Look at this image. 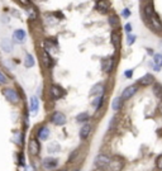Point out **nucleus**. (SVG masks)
I'll return each mask as SVG.
<instances>
[{
	"label": "nucleus",
	"instance_id": "6",
	"mask_svg": "<svg viewBox=\"0 0 162 171\" xmlns=\"http://www.w3.org/2000/svg\"><path fill=\"white\" fill-rule=\"evenodd\" d=\"M105 91H106V86L104 83H98L95 84L91 90H90V95L94 96V98H96V96H101V95H105Z\"/></svg>",
	"mask_w": 162,
	"mask_h": 171
},
{
	"label": "nucleus",
	"instance_id": "25",
	"mask_svg": "<svg viewBox=\"0 0 162 171\" xmlns=\"http://www.w3.org/2000/svg\"><path fill=\"white\" fill-rule=\"evenodd\" d=\"M8 83V77L3 71H0V85H5Z\"/></svg>",
	"mask_w": 162,
	"mask_h": 171
},
{
	"label": "nucleus",
	"instance_id": "30",
	"mask_svg": "<svg viewBox=\"0 0 162 171\" xmlns=\"http://www.w3.org/2000/svg\"><path fill=\"white\" fill-rule=\"evenodd\" d=\"M62 171H65V170H62Z\"/></svg>",
	"mask_w": 162,
	"mask_h": 171
},
{
	"label": "nucleus",
	"instance_id": "8",
	"mask_svg": "<svg viewBox=\"0 0 162 171\" xmlns=\"http://www.w3.org/2000/svg\"><path fill=\"white\" fill-rule=\"evenodd\" d=\"M109 162H110L109 156L99 155V156H96L95 161H94V165H95V167H98V169H104V167H106L108 165H109Z\"/></svg>",
	"mask_w": 162,
	"mask_h": 171
},
{
	"label": "nucleus",
	"instance_id": "5",
	"mask_svg": "<svg viewBox=\"0 0 162 171\" xmlns=\"http://www.w3.org/2000/svg\"><path fill=\"white\" fill-rule=\"evenodd\" d=\"M3 95H4V98L8 101H10L13 104H17L19 101V95H18V93L14 89H4L3 90Z\"/></svg>",
	"mask_w": 162,
	"mask_h": 171
},
{
	"label": "nucleus",
	"instance_id": "3",
	"mask_svg": "<svg viewBox=\"0 0 162 171\" xmlns=\"http://www.w3.org/2000/svg\"><path fill=\"white\" fill-rule=\"evenodd\" d=\"M95 10L101 15H109L112 13L110 4L108 0H96L95 2Z\"/></svg>",
	"mask_w": 162,
	"mask_h": 171
},
{
	"label": "nucleus",
	"instance_id": "10",
	"mask_svg": "<svg viewBox=\"0 0 162 171\" xmlns=\"http://www.w3.org/2000/svg\"><path fill=\"white\" fill-rule=\"evenodd\" d=\"M49 95L52 99L56 100V99H60L61 96L65 95V91H63V89H61L57 85H51L49 86Z\"/></svg>",
	"mask_w": 162,
	"mask_h": 171
},
{
	"label": "nucleus",
	"instance_id": "19",
	"mask_svg": "<svg viewBox=\"0 0 162 171\" xmlns=\"http://www.w3.org/2000/svg\"><path fill=\"white\" fill-rule=\"evenodd\" d=\"M90 132H91V127H90V124H85L84 127H81V129H80V138L81 139H86L87 137H89V135H90Z\"/></svg>",
	"mask_w": 162,
	"mask_h": 171
},
{
	"label": "nucleus",
	"instance_id": "22",
	"mask_svg": "<svg viewBox=\"0 0 162 171\" xmlns=\"http://www.w3.org/2000/svg\"><path fill=\"white\" fill-rule=\"evenodd\" d=\"M0 46H2V48H3L5 52H11V51H13V43L9 41V39H4Z\"/></svg>",
	"mask_w": 162,
	"mask_h": 171
},
{
	"label": "nucleus",
	"instance_id": "27",
	"mask_svg": "<svg viewBox=\"0 0 162 171\" xmlns=\"http://www.w3.org/2000/svg\"><path fill=\"white\" fill-rule=\"evenodd\" d=\"M156 165H157V167H158L160 170H162V153L158 155L157 160H156Z\"/></svg>",
	"mask_w": 162,
	"mask_h": 171
},
{
	"label": "nucleus",
	"instance_id": "4",
	"mask_svg": "<svg viewBox=\"0 0 162 171\" xmlns=\"http://www.w3.org/2000/svg\"><path fill=\"white\" fill-rule=\"evenodd\" d=\"M138 88H139L138 83H137V84H133V85H129L128 88H126V89L123 90V93H122L120 98L123 99L124 101L128 100V99H130V98H132V96L138 91Z\"/></svg>",
	"mask_w": 162,
	"mask_h": 171
},
{
	"label": "nucleus",
	"instance_id": "9",
	"mask_svg": "<svg viewBox=\"0 0 162 171\" xmlns=\"http://www.w3.org/2000/svg\"><path fill=\"white\" fill-rule=\"evenodd\" d=\"M51 122L56 126H63L66 123V115L61 112H55L51 115Z\"/></svg>",
	"mask_w": 162,
	"mask_h": 171
},
{
	"label": "nucleus",
	"instance_id": "17",
	"mask_svg": "<svg viewBox=\"0 0 162 171\" xmlns=\"http://www.w3.org/2000/svg\"><path fill=\"white\" fill-rule=\"evenodd\" d=\"M38 108H39V101H38V98H37L36 95L31 96V112H32V115H36V114H37Z\"/></svg>",
	"mask_w": 162,
	"mask_h": 171
},
{
	"label": "nucleus",
	"instance_id": "26",
	"mask_svg": "<svg viewBox=\"0 0 162 171\" xmlns=\"http://www.w3.org/2000/svg\"><path fill=\"white\" fill-rule=\"evenodd\" d=\"M18 3L20 4V5H23V6H31L32 4H31V0H18Z\"/></svg>",
	"mask_w": 162,
	"mask_h": 171
},
{
	"label": "nucleus",
	"instance_id": "29",
	"mask_svg": "<svg viewBox=\"0 0 162 171\" xmlns=\"http://www.w3.org/2000/svg\"><path fill=\"white\" fill-rule=\"evenodd\" d=\"M25 171H33V167H27Z\"/></svg>",
	"mask_w": 162,
	"mask_h": 171
},
{
	"label": "nucleus",
	"instance_id": "20",
	"mask_svg": "<svg viewBox=\"0 0 162 171\" xmlns=\"http://www.w3.org/2000/svg\"><path fill=\"white\" fill-rule=\"evenodd\" d=\"M56 43L55 45H52L51 43V41H48V39H47V41H45V45H43V48L48 52V53H55V52H56Z\"/></svg>",
	"mask_w": 162,
	"mask_h": 171
},
{
	"label": "nucleus",
	"instance_id": "1",
	"mask_svg": "<svg viewBox=\"0 0 162 171\" xmlns=\"http://www.w3.org/2000/svg\"><path fill=\"white\" fill-rule=\"evenodd\" d=\"M139 14L144 27L162 39V0H139Z\"/></svg>",
	"mask_w": 162,
	"mask_h": 171
},
{
	"label": "nucleus",
	"instance_id": "11",
	"mask_svg": "<svg viewBox=\"0 0 162 171\" xmlns=\"http://www.w3.org/2000/svg\"><path fill=\"white\" fill-rule=\"evenodd\" d=\"M39 56H40V61H42V63L45 65V67L49 69L52 66V58H51L48 52L45 48H42V49L39 51Z\"/></svg>",
	"mask_w": 162,
	"mask_h": 171
},
{
	"label": "nucleus",
	"instance_id": "15",
	"mask_svg": "<svg viewBox=\"0 0 162 171\" xmlns=\"http://www.w3.org/2000/svg\"><path fill=\"white\" fill-rule=\"evenodd\" d=\"M25 37H27V34L23 29H17V31H14V33H13V39H14L15 42H19V43L25 41Z\"/></svg>",
	"mask_w": 162,
	"mask_h": 171
},
{
	"label": "nucleus",
	"instance_id": "12",
	"mask_svg": "<svg viewBox=\"0 0 162 171\" xmlns=\"http://www.w3.org/2000/svg\"><path fill=\"white\" fill-rule=\"evenodd\" d=\"M39 143H38V141L36 139V138H31V141H29V143H28V150H29V153L32 155V156H37L38 153H39Z\"/></svg>",
	"mask_w": 162,
	"mask_h": 171
},
{
	"label": "nucleus",
	"instance_id": "21",
	"mask_svg": "<svg viewBox=\"0 0 162 171\" xmlns=\"http://www.w3.org/2000/svg\"><path fill=\"white\" fill-rule=\"evenodd\" d=\"M24 66L25 67H33L34 66V57L31 55V53H27L25 55V58H24Z\"/></svg>",
	"mask_w": 162,
	"mask_h": 171
},
{
	"label": "nucleus",
	"instance_id": "23",
	"mask_svg": "<svg viewBox=\"0 0 162 171\" xmlns=\"http://www.w3.org/2000/svg\"><path fill=\"white\" fill-rule=\"evenodd\" d=\"M89 118H90V115L87 113H81V114H79L76 117V121L80 122V123H85V122L89 121Z\"/></svg>",
	"mask_w": 162,
	"mask_h": 171
},
{
	"label": "nucleus",
	"instance_id": "13",
	"mask_svg": "<svg viewBox=\"0 0 162 171\" xmlns=\"http://www.w3.org/2000/svg\"><path fill=\"white\" fill-rule=\"evenodd\" d=\"M48 136H49V129H48V127L43 126V127H40V128L38 129V132H37V137H38V139H40V141H46V139L48 138Z\"/></svg>",
	"mask_w": 162,
	"mask_h": 171
},
{
	"label": "nucleus",
	"instance_id": "28",
	"mask_svg": "<svg viewBox=\"0 0 162 171\" xmlns=\"http://www.w3.org/2000/svg\"><path fill=\"white\" fill-rule=\"evenodd\" d=\"M126 76H127V77H132V71H130V70L126 71Z\"/></svg>",
	"mask_w": 162,
	"mask_h": 171
},
{
	"label": "nucleus",
	"instance_id": "24",
	"mask_svg": "<svg viewBox=\"0 0 162 171\" xmlns=\"http://www.w3.org/2000/svg\"><path fill=\"white\" fill-rule=\"evenodd\" d=\"M28 17H29L31 20H36L37 19V10L32 5L28 6Z\"/></svg>",
	"mask_w": 162,
	"mask_h": 171
},
{
	"label": "nucleus",
	"instance_id": "2",
	"mask_svg": "<svg viewBox=\"0 0 162 171\" xmlns=\"http://www.w3.org/2000/svg\"><path fill=\"white\" fill-rule=\"evenodd\" d=\"M115 62H117V56L115 53L112 55H108L106 57H104L101 60V71L105 75H109L113 72V69L115 66Z\"/></svg>",
	"mask_w": 162,
	"mask_h": 171
},
{
	"label": "nucleus",
	"instance_id": "14",
	"mask_svg": "<svg viewBox=\"0 0 162 171\" xmlns=\"http://www.w3.org/2000/svg\"><path fill=\"white\" fill-rule=\"evenodd\" d=\"M42 165H43V167L46 170H52V169H55L57 166V160L56 159H52V157H47V159L43 160Z\"/></svg>",
	"mask_w": 162,
	"mask_h": 171
},
{
	"label": "nucleus",
	"instance_id": "18",
	"mask_svg": "<svg viewBox=\"0 0 162 171\" xmlns=\"http://www.w3.org/2000/svg\"><path fill=\"white\" fill-rule=\"evenodd\" d=\"M123 104H124V100L122 99L120 96H119V98H115V99L113 100V103H112V109H113L114 112H119L122 108H123Z\"/></svg>",
	"mask_w": 162,
	"mask_h": 171
},
{
	"label": "nucleus",
	"instance_id": "16",
	"mask_svg": "<svg viewBox=\"0 0 162 171\" xmlns=\"http://www.w3.org/2000/svg\"><path fill=\"white\" fill-rule=\"evenodd\" d=\"M104 100H105V96L104 95H101V96H96L95 99H94L92 101H91V107L95 109V110H100V108H101V105L104 104Z\"/></svg>",
	"mask_w": 162,
	"mask_h": 171
},
{
	"label": "nucleus",
	"instance_id": "31",
	"mask_svg": "<svg viewBox=\"0 0 162 171\" xmlns=\"http://www.w3.org/2000/svg\"><path fill=\"white\" fill-rule=\"evenodd\" d=\"M77 171H79V170H77Z\"/></svg>",
	"mask_w": 162,
	"mask_h": 171
},
{
	"label": "nucleus",
	"instance_id": "7",
	"mask_svg": "<svg viewBox=\"0 0 162 171\" xmlns=\"http://www.w3.org/2000/svg\"><path fill=\"white\" fill-rule=\"evenodd\" d=\"M124 166V161L120 159V157H114V159H110V162L108 165L109 167V171H120Z\"/></svg>",
	"mask_w": 162,
	"mask_h": 171
}]
</instances>
